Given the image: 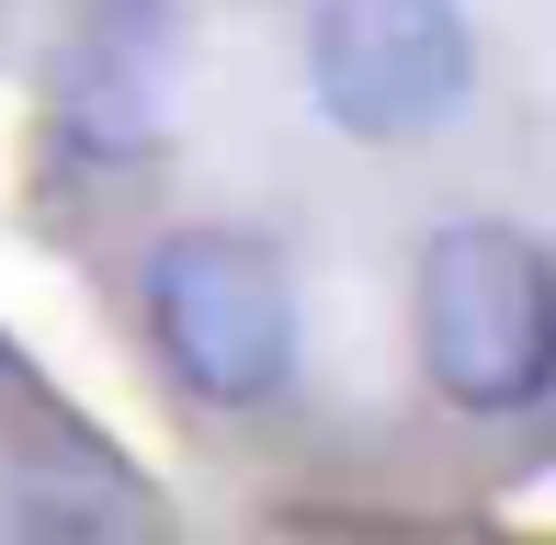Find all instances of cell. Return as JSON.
Masks as SVG:
<instances>
[{"label": "cell", "mask_w": 556, "mask_h": 545, "mask_svg": "<svg viewBox=\"0 0 556 545\" xmlns=\"http://www.w3.org/2000/svg\"><path fill=\"white\" fill-rule=\"evenodd\" d=\"M420 364L454 409H534L556 386V272L522 228L466 216L420 251Z\"/></svg>", "instance_id": "cell-1"}, {"label": "cell", "mask_w": 556, "mask_h": 545, "mask_svg": "<svg viewBox=\"0 0 556 545\" xmlns=\"http://www.w3.org/2000/svg\"><path fill=\"white\" fill-rule=\"evenodd\" d=\"M148 341L216 409H262L295 376V284L250 228H170L148 251Z\"/></svg>", "instance_id": "cell-2"}, {"label": "cell", "mask_w": 556, "mask_h": 545, "mask_svg": "<svg viewBox=\"0 0 556 545\" xmlns=\"http://www.w3.org/2000/svg\"><path fill=\"white\" fill-rule=\"evenodd\" d=\"M307 80H318V114L341 137H375V148H409L466 114L477 91V35L454 0H318L307 23Z\"/></svg>", "instance_id": "cell-3"}, {"label": "cell", "mask_w": 556, "mask_h": 545, "mask_svg": "<svg viewBox=\"0 0 556 545\" xmlns=\"http://www.w3.org/2000/svg\"><path fill=\"white\" fill-rule=\"evenodd\" d=\"M170 91H182V12L170 0H91L68 23L58 114H68L80 148H103V160L160 148L170 137Z\"/></svg>", "instance_id": "cell-4"}]
</instances>
